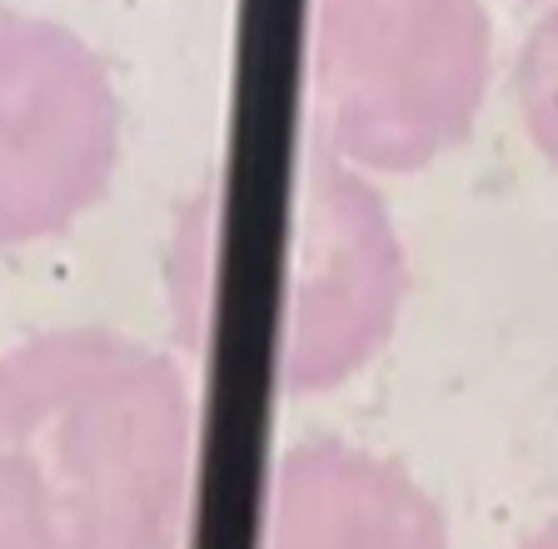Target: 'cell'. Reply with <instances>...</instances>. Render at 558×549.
<instances>
[{
	"label": "cell",
	"mask_w": 558,
	"mask_h": 549,
	"mask_svg": "<svg viewBox=\"0 0 558 549\" xmlns=\"http://www.w3.org/2000/svg\"><path fill=\"white\" fill-rule=\"evenodd\" d=\"M190 455L170 355L105 325L0 355V549H180Z\"/></svg>",
	"instance_id": "obj_1"
},
{
	"label": "cell",
	"mask_w": 558,
	"mask_h": 549,
	"mask_svg": "<svg viewBox=\"0 0 558 549\" xmlns=\"http://www.w3.org/2000/svg\"><path fill=\"white\" fill-rule=\"evenodd\" d=\"M494 65L478 0H314V130L354 170H418L464 141Z\"/></svg>",
	"instance_id": "obj_2"
},
{
	"label": "cell",
	"mask_w": 558,
	"mask_h": 549,
	"mask_svg": "<svg viewBox=\"0 0 558 549\" xmlns=\"http://www.w3.org/2000/svg\"><path fill=\"white\" fill-rule=\"evenodd\" d=\"M120 95L60 21L0 11V250L75 225L120 165Z\"/></svg>",
	"instance_id": "obj_3"
},
{
	"label": "cell",
	"mask_w": 558,
	"mask_h": 549,
	"mask_svg": "<svg viewBox=\"0 0 558 549\" xmlns=\"http://www.w3.org/2000/svg\"><path fill=\"white\" fill-rule=\"evenodd\" d=\"M404 305V250L379 195L319 145L294 200L290 300L279 374L290 390H329L364 370Z\"/></svg>",
	"instance_id": "obj_4"
},
{
	"label": "cell",
	"mask_w": 558,
	"mask_h": 549,
	"mask_svg": "<svg viewBox=\"0 0 558 549\" xmlns=\"http://www.w3.org/2000/svg\"><path fill=\"white\" fill-rule=\"evenodd\" d=\"M265 549H449V525L395 460L304 440L269 479Z\"/></svg>",
	"instance_id": "obj_5"
},
{
	"label": "cell",
	"mask_w": 558,
	"mask_h": 549,
	"mask_svg": "<svg viewBox=\"0 0 558 549\" xmlns=\"http://www.w3.org/2000/svg\"><path fill=\"white\" fill-rule=\"evenodd\" d=\"M513 100L529 126V141L558 170V11H548L523 40L513 65Z\"/></svg>",
	"instance_id": "obj_6"
},
{
	"label": "cell",
	"mask_w": 558,
	"mask_h": 549,
	"mask_svg": "<svg viewBox=\"0 0 558 549\" xmlns=\"http://www.w3.org/2000/svg\"><path fill=\"white\" fill-rule=\"evenodd\" d=\"M523 549H558V520H548V525L538 529V535L529 539V545H523Z\"/></svg>",
	"instance_id": "obj_7"
}]
</instances>
